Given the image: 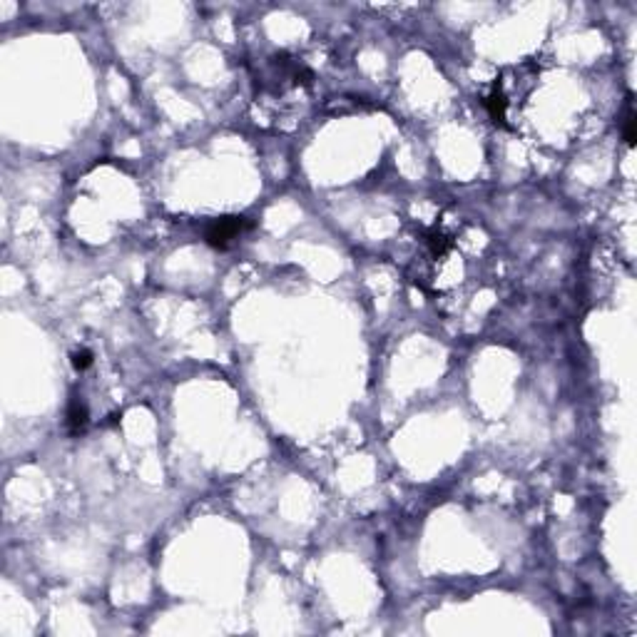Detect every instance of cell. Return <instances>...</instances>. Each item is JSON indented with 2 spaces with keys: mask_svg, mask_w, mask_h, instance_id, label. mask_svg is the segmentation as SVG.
Returning <instances> with one entry per match:
<instances>
[{
  "mask_svg": "<svg viewBox=\"0 0 637 637\" xmlns=\"http://www.w3.org/2000/svg\"><path fill=\"white\" fill-rule=\"evenodd\" d=\"M486 107H488V115L493 118L495 124H506V110H508V100L506 95L501 93V87L495 82L493 93L486 98Z\"/></svg>",
  "mask_w": 637,
  "mask_h": 637,
  "instance_id": "cell-3",
  "label": "cell"
},
{
  "mask_svg": "<svg viewBox=\"0 0 637 637\" xmlns=\"http://www.w3.org/2000/svg\"><path fill=\"white\" fill-rule=\"evenodd\" d=\"M625 142L630 145V147L635 145V112H632V107L625 115Z\"/></svg>",
  "mask_w": 637,
  "mask_h": 637,
  "instance_id": "cell-5",
  "label": "cell"
},
{
  "mask_svg": "<svg viewBox=\"0 0 637 637\" xmlns=\"http://www.w3.org/2000/svg\"><path fill=\"white\" fill-rule=\"evenodd\" d=\"M90 364H93V353L87 351V349H80V351L73 353V369L75 371H85V369H90Z\"/></svg>",
  "mask_w": 637,
  "mask_h": 637,
  "instance_id": "cell-4",
  "label": "cell"
},
{
  "mask_svg": "<svg viewBox=\"0 0 637 637\" xmlns=\"http://www.w3.org/2000/svg\"><path fill=\"white\" fill-rule=\"evenodd\" d=\"M252 227L247 216L229 214V216H216L205 227V241L214 249H227L234 239H239L247 229Z\"/></svg>",
  "mask_w": 637,
  "mask_h": 637,
  "instance_id": "cell-1",
  "label": "cell"
},
{
  "mask_svg": "<svg viewBox=\"0 0 637 637\" xmlns=\"http://www.w3.org/2000/svg\"><path fill=\"white\" fill-rule=\"evenodd\" d=\"M90 421V414H87V406L82 398H73L68 403V414H65V423H68L70 433H82Z\"/></svg>",
  "mask_w": 637,
  "mask_h": 637,
  "instance_id": "cell-2",
  "label": "cell"
}]
</instances>
